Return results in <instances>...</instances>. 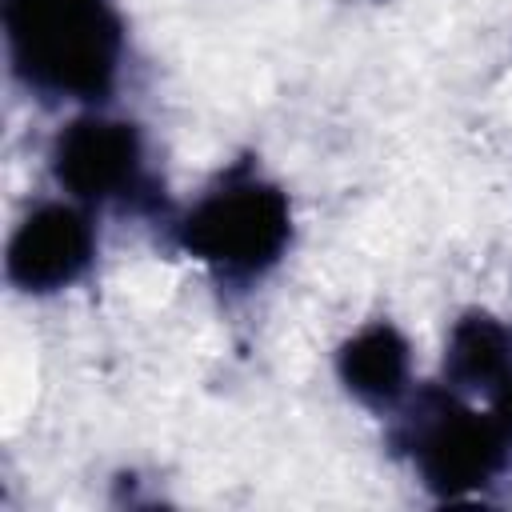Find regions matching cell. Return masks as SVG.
Here are the masks:
<instances>
[{
  "label": "cell",
  "mask_w": 512,
  "mask_h": 512,
  "mask_svg": "<svg viewBox=\"0 0 512 512\" xmlns=\"http://www.w3.org/2000/svg\"><path fill=\"white\" fill-rule=\"evenodd\" d=\"M56 180L80 200H112L140 180V136L124 120L84 116L68 124L52 148Z\"/></svg>",
  "instance_id": "cell-4"
},
{
  "label": "cell",
  "mask_w": 512,
  "mask_h": 512,
  "mask_svg": "<svg viewBox=\"0 0 512 512\" xmlns=\"http://www.w3.org/2000/svg\"><path fill=\"white\" fill-rule=\"evenodd\" d=\"M340 380L368 404H388L408 380V344L392 324H372L340 348Z\"/></svg>",
  "instance_id": "cell-6"
},
{
  "label": "cell",
  "mask_w": 512,
  "mask_h": 512,
  "mask_svg": "<svg viewBox=\"0 0 512 512\" xmlns=\"http://www.w3.org/2000/svg\"><path fill=\"white\" fill-rule=\"evenodd\" d=\"M508 448L512 428L496 412H472L452 400L416 424V464L440 496L484 488L508 464Z\"/></svg>",
  "instance_id": "cell-3"
},
{
  "label": "cell",
  "mask_w": 512,
  "mask_h": 512,
  "mask_svg": "<svg viewBox=\"0 0 512 512\" xmlns=\"http://www.w3.org/2000/svg\"><path fill=\"white\" fill-rule=\"evenodd\" d=\"M16 72L52 96L96 100L120 64V20L108 0H8Z\"/></svg>",
  "instance_id": "cell-1"
},
{
  "label": "cell",
  "mask_w": 512,
  "mask_h": 512,
  "mask_svg": "<svg viewBox=\"0 0 512 512\" xmlns=\"http://www.w3.org/2000/svg\"><path fill=\"white\" fill-rule=\"evenodd\" d=\"M92 260V228L68 204L36 208L8 244V276L28 292L72 284Z\"/></svg>",
  "instance_id": "cell-5"
},
{
  "label": "cell",
  "mask_w": 512,
  "mask_h": 512,
  "mask_svg": "<svg viewBox=\"0 0 512 512\" xmlns=\"http://www.w3.org/2000/svg\"><path fill=\"white\" fill-rule=\"evenodd\" d=\"M292 236V212L280 188L256 176H232L208 192L180 224V244L232 276H252L276 264Z\"/></svg>",
  "instance_id": "cell-2"
},
{
  "label": "cell",
  "mask_w": 512,
  "mask_h": 512,
  "mask_svg": "<svg viewBox=\"0 0 512 512\" xmlns=\"http://www.w3.org/2000/svg\"><path fill=\"white\" fill-rule=\"evenodd\" d=\"M444 368L452 384L496 396L512 380V332L484 312L464 316L452 328Z\"/></svg>",
  "instance_id": "cell-7"
}]
</instances>
